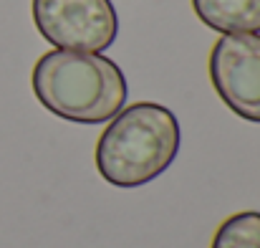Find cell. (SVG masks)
Segmentation results:
<instances>
[{
    "label": "cell",
    "mask_w": 260,
    "mask_h": 248,
    "mask_svg": "<svg viewBox=\"0 0 260 248\" xmlns=\"http://www.w3.org/2000/svg\"><path fill=\"white\" fill-rule=\"evenodd\" d=\"M30 84L51 114L79 124L114 119L129 94L121 69L111 59L66 48L43 53L33 66Z\"/></svg>",
    "instance_id": "1"
},
{
    "label": "cell",
    "mask_w": 260,
    "mask_h": 248,
    "mask_svg": "<svg viewBox=\"0 0 260 248\" xmlns=\"http://www.w3.org/2000/svg\"><path fill=\"white\" fill-rule=\"evenodd\" d=\"M179 152V122L162 104L121 109L96 145V167L116 187H139L159 177Z\"/></svg>",
    "instance_id": "2"
},
{
    "label": "cell",
    "mask_w": 260,
    "mask_h": 248,
    "mask_svg": "<svg viewBox=\"0 0 260 248\" xmlns=\"http://www.w3.org/2000/svg\"><path fill=\"white\" fill-rule=\"evenodd\" d=\"M38 33L66 51H106L119 33L111 0H30Z\"/></svg>",
    "instance_id": "3"
},
{
    "label": "cell",
    "mask_w": 260,
    "mask_h": 248,
    "mask_svg": "<svg viewBox=\"0 0 260 248\" xmlns=\"http://www.w3.org/2000/svg\"><path fill=\"white\" fill-rule=\"evenodd\" d=\"M210 79L220 99L243 119L260 124V36L225 33L210 53Z\"/></svg>",
    "instance_id": "4"
},
{
    "label": "cell",
    "mask_w": 260,
    "mask_h": 248,
    "mask_svg": "<svg viewBox=\"0 0 260 248\" xmlns=\"http://www.w3.org/2000/svg\"><path fill=\"white\" fill-rule=\"evenodd\" d=\"M197 18L220 33H260V0H192Z\"/></svg>",
    "instance_id": "5"
},
{
    "label": "cell",
    "mask_w": 260,
    "mask_h": 248,
    "mask_svg": "<svg viewBox=\"0 0 260 248\" xmlns=\"http://www.w3.org/2000/svg\"><path fill=\"white\" fill-rule=\"evenodd\" d=\"M212 248H260V213L230 215L215 233Z\"/></svg>",
    "instance_id": "6"
}]
</instances>
